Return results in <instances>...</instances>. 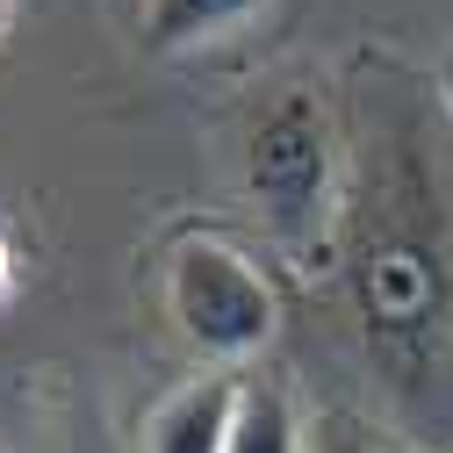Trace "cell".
Returning a JSON list of instances; mask_svg holds the SVG:
<instances>
[{
    "mask_svg": "<svg viewBox=\"0 0 453 453\" xmlns=\"http://www.w3.org/2000/svg\"><path fill=\"white\" fill-rule=\"evenodd\" d=\"M346 280L367 346L403 367V381L432 374L439 331L453 324V252L439 231V195L411 144H381L360 165L346 209Z\"/></svg>",
    "mask_w": 453,
    "mask_h": 453,
    "instance_id": "obj_1",
    "label": "cell"
},
{
    "mask_svg": "<svg viewBox=\"0 0 453 453\" xmlns=\"http://www.w3.org/2000/svg\"><path fill=\"white\" fill-rule=\"evenodd\" d=\"M245 195L280 252L303 266L331 245L338 231V130L331 108L310 87H288L280 101L259 108L252 144H245Z\"/></svg>",
    "mask_w": 453,
    "mask_h": 453,
    "instance_id": "obj_2",
    "label": "cell"
},
{
    "mask_svg": "<svg viewBox=\"0 0 453 453\" xmlns=\"http://www.w3.org/2000/svg\"><path fill=\"white\" fill-rule=\"evenodd\" d=\"M165 317L209 367H238L273 346L280 296L266 266H252V252H238L216 231H188L165 252Z\"/></svg>",
    "mask_w": 453,
    "mask_h": 453,
    "instance_id": "obj_3",
    "label": "cell"
},
{
    "mask_svg": "<svg viewBox=\"0 0 453 453\" xmlns=\"http://www.w3.org/2000/svg\"><path fill=\"white\" fill-rule=\"evenodd\" d=\"M231 411H238V374L231 367H209V374L180 381L144 418V453H223V439H231Z\"/></svg>",
    "mask_w": 453,
    "mask_h": 453,
    "instance_id": "obj_4",
    "label": "cell"
},
{
    "mask_svg": "<svg viewBox=\"0 0 453 453\" xmlns=\"http://www.w3.org/2000/svg\"><path fill=\"white\" fill-rule=\"evenodd\" d=\"M266 0H144V50L151 58H173V50H195L209 36H231L238 22H252Z\"/></svg>",
    "mask_w": 453,
    "mask_h": 453,
    "instance_id": "obj_5",
    "label": "cell"
},
{
    "mask_svg": "<svg viewBox=\"0 0 453 453\" xmlns=\"http://www.w3.org/2000/svg\"><path fill=\"white\" fill-rule=\"evenodd\" d=\"M223 453H303V418L273 374H238V411Z\"/></svg>",
    "mask_w": 453,
    "mask_h": 453,
    "instance_id": "obj_6",
    "label": "cell"
},
{
    "mask_svg": "<svg viewBox=\"0 0 453 453\" xmlns=\"http://www.w3.org/2000/svg\"><path fill=\"white\" fill-rule=\"evenodd\" d=\"M317 453H395V446H381L374 432H360V425H346V418H331V425L317 432Z\"/></svg>",
    "mask_w": 453,
    "mask_h": 453,
    "instance_id": "obj_7",
    "label": "cell"
},
{
    "mask_svg": "<svg viewBox=\"0 0 453 453\" xmlns=\"http://www.w3.org/2000/svg\"><path fill=\"white\" fill-rule=\"evenodd\" d=\"M439 94H446V108H453V50H446V65H439Z\"/></svg>",
    "mask_w": 453,
    "mask_h": 453,
    "instance_id": "obj_8",
    "label": "cell"
},
{
    "mask_svg": "<svg viewBox=\"0 0 453 453\" xmlns=\"http://www.w3.org/2000/svg\"><path fill=\"white\" fill-rule=\"evenodd\" d=\"M8 22H15V0H0V36H8Z\"/></svg>",
    "mask_w": 453,
    "mask_h": 453,
    "instance_id": "obj_9",
    "label": "cell"
}]
</instances>
